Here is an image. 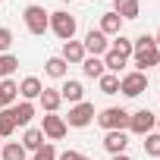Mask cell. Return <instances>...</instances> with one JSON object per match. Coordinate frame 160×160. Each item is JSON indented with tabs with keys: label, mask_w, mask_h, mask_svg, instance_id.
Instances as JSON below:
<instances>
[{
	"label": "cell",
	"mask_w": 160,
	"mask_h": 160,
	"mask_svg": "<svg viewBox=\"0 0 160 160\" xmlns=\"http://www.w3.org/2000/svg\"><path fill=\"white\" fill-rule=\"evenodd\" d=\"M132 66L138 69V72H148L151 66H160V47H157V41H154V35H138L135 41H132Z\"/></svg>",
	"instance_id": "6da1fadb"
},
{
	"label": "cell",
	"mask_w": 160,
	"mask_h": 160,
	"mask_svg": "<svg viewBox=\"0 0 160 160\" xmlns=\"http://www.w3.org/2000/svg\"><path fill=\"white\" fill-rule=\"evenodd\" d=\"M22 22H25V28H28V35H44V32H50V13L44 10V7H38V3H28L25 10H22Z\"/></svg>",
	"instance_id": "7a4b0ae2"
},
{
	"label": "cell",
	"mask_w": 160,
	"mask_h": 160,
	"mask_svg": "<svg viewBox=\"0 0 160 160\" xmlns=\"http://www.w3.org/2000/svg\"><path fill=\"white\" fill-rule=\"evenodd\" d=\"M94 119L104 132H126L129 129V110L126 107H104Z\"/></svg>",
	"instance_id": "3957f363"
},
{
	"label": "cell",
	"mask_w": 160,
	"mask_h": 160,
	"mask_svg": "<svg viewBox=\"0 0 160 160\" xmlns=\"http://www.w3.org/2000/svg\"><path fill=\"white\" fill-rule=\"evenodd\" d=\"M50 32L60 38V41H72L75 32H78V22L69 10H53L50 13Z\"/></svg>",
	"instance_id": "277c9868"
},
{
	"label": "cell",
	"mask_w": 160,
	"mask_h": 160,
	"mask_svg": "<svg viewBox=\"0 0 160 160\" xmlns=\"http://www.w3.org/2000/svg\"><path fill=\"white\" fill-rule=\"evenodd\" d=\"M119 91H122L126 98H138V94H144V91H148V72H138V69L122 72V75H119Z\"/></svg>",
	"instance_id": "5b68a950"
},
{
	"label": "cell",
	"mask_w": 160,
	"mask_h": 160,
	"mask_svg": "<svg viewBox=\"0 0 160 160\" xmlns=\"http://www.w3.org/2000/svg\"><path fill=\"white\" fill-rule=\"evenodd\" d=\"M94 104H88V101H82V104H72L69 107V116H63L66 119V126L69 129H85V126H91L94 122Z\"/></svg>",
	"instance_id": "8992f818"
},
{
	"label": "cell",
	"mask_w": 160,
	"mask_h": 160,
	"mask_svg": "<svg viewBox=\"0 0 160 160\" xmlns=\"http://www.w3.org/2000/svg\"><path fill=\"white\" fill-rule=\"evenodd\" d=\"M154 126H157V116H154L148 107L129 113V132H132V135H141V138H144L148 132H154Z\"/></svg>",
	"instance_id": "52a82bcc"
},
{
	"label": "cell",
	"mask_w": 160,
	"mask_h": 160,
	"mask_svg": "<svg viewBox=\"0 0 160 160\" xmlns=\"http://www.w3.org/2000/svg\"><path fill=\"white\" fill-rule=\"evenodd\" d=\"M41 132H44L47 141H63L66 132H69V126H66L63 116H57V113H44V119H41Z\"/></svg>",
	"instance_id": "ba28073f"
},
{
	"label": "cell",
	"mask_w": 160,
	"mask_h": 160,
	"mask_svg": "<svg viewBox=\"0 0 160 160\" xmlns=\"http://www.w3.org/2000/svg\"><path fill=\"white\" fill-rule=\"evenodd\" d=\"M82 47H85V53H88V57H104V53L110 50V38H107L104 32L91 28V32H85V41H82Z\"/></svg>",
	"instance_id": "9c48e42d"
},
{
	"label": "cell",
	"mask_w": 160,
	"mask_h": 160,
	"mask_svg": "<svg viewBox=\"0 0 160 160\" xmlns=\"http://www.w3.org/2000/svg\"><path fill=\"white\" fill-rule=\"evenodd\" d=\"M57 91H60V98H63L69 107H72V104H82V101H85V85L78 82V78H63V85H60Z\"/></svg>",
	"instance_id": "30bf717a"
},
{
	"label": "cell",
	"mask_w": 160,
	"mask_h": 160,
	"mask_svg": "<svg viewBox=\"0 0 160 160\" xmlns=\"http://www.w3.org/2000/svg\"><path fill=\"white\" fill-rule=\"evenodd\" d=\"M60 57L66 60V66H82V60L88 57L85 53V47H82V41H63V50H60Z\"/></svg>",
	"instance_id": "8fae6325"
},
{
	"label": "cell",
	"mask_w": 160,
	"mask_h": 160,
	"mask_svg": "<svg viewBox=\"0 0 160 160\" xmlns=\"http://www.w3.org/2000/svg\"><path fill=\"white\" fill-rule=\"evenodd\" d=\"M41 91H44V85H41L38 75H25L22 82H19V98H22V101H32V104H35V101L41 98Z\"/></svg>",
	"instance_id": "7c38bea8"
},
{
	"label": "cell",
	"mask_w": 160,
	"mask_h": 160,
	"mask_svg": "<svg viewBox=\"0 0 160 160\" xmlns=\"http://www.w3.org/2000/svg\"><path fill=\"white\" fill-rule=\"evenodd\" d=\"M10 113H13V119H16V129H19V126H22V129H28V126H32V119H35V104H32V101L13 104V107H10Z\"/></svg>",
	"instance_id": "4fadbf2b"
},
{
	"label": "cell",
	"mask_w": 160,
	"mask_h": 160,
	"mask_svg": "<svg viewBox=\"0 0 160 160\" xmlns=\"http://www.w3.org/2000/svg\"><path fill=\"white\" fill-rule=\"evenodd\" d=\"M126 148H129V135H126V132H107V135H104V151H107L110 157L126 154Z\"/></svg>",
	"instance_id": "5bb4252c"
},
{
	"label": "cell",
	"mask_w": 160,
	"mask_h": 160,
	"mask_svg": "<svg viewBox=\"0 0 160 160\" xmlns=\"http://www.w3.org/2000/svg\"><path fill=\"white\" fill-rule=\"evenodd\" d=\"M113 13L122 22H132V19L141 16V3H138V0H113Z\"/></svg>",
	"instance_id": "9a60e30c"
},
{
	"label": "cell",
	"mask_w": 160,
	"mask_h": 160,
	"mask_svg": "<svg viewBox=\"0 0 160 160\" xmlns=\"http://www.w3.org/2000/svg\"><path fill=\"white\" fill-rule=\"evenodd\" d=\"M19 98V82H13V78H0V110L13 107Z\"/></svg>",
	"instance_id": "2e32d148"
},
{
	"label": "cell",
	"mask_w": 160,
	"mask_h": 160,
	"mask_svg": "<svg viewBox=\"0 0 160 160\" xmlns=\"http://www.w3.org/2000/svg\"><path fill=\"white\" fill-rule=\"evenodd\" d=\"M122 25H126V22H122V19H119V16L110 10V13H104V16H101V25H98V32H104L107 38H116V35H122Z\"/></svg>",
	"instance_id": "e0dca14e"
},
{
	"label": "cell",
	"mask_w": 160,
	"mask_h": 160,
	"mask_svg": "<svg viewBox=\"0 0 160 160\" xmlns=\"http://www.w3.org/2000/svg\"><path fill=\"white\" fill-rule=\"evenodd\" d=\"M101 60H104V69L113 72V75H119V72L129 66V57H122V53H116V50H107Z\"/></svg>",
	"instance_id": "ac0fdd59"
},
{
	"label": "cell",
	"mask_w": 160,
	"mask_h": 160,
	"mask_svg": "<svg viewBox=\"0 0 160 160\" xmlns=\"http://www.w3.org/2000/svg\"><path fill=\"white\" fill-rule=\"evenodd\" d=\"M38 104H41V110H44V113H57V110H60V104H63V98H60V91H57V88H44V91H41V98H38Z\"/></svg>",
	"instance_id": "d6986e66"
},
{
	"label": "cell",
	"mask_w": 160,
	"mask_h": 160,
	"mask_svg": "<svg viewBox=\"0 0 160 160\" xmlns=\"http://www.w3.org/2000/svg\"><path fill=\"white\" fill-rule=\"evenodd\" d=\"M44 144H47L44 132H41V129H32V126H28V129H25V135H22V148L35 154V151H38V148H44Z\"/></svg>",
	"instance_id": "ffe728a7"
},
{
	"label": "cell",
	"mask_w": 160,
	"mask_h": 160,
	"mask_svg": "<svg viewBox=\"0 0 160 160\" xmlns=\"http://www.w3.org/2000/svg\"><path fill=\"white\" fill-rule=\"evenodd\" d=\"M0 157L3 160H28V151L22 148V141H7L0 148Z\"/></svg>",
	"instance_id": "44dd1931"
},
{
	"label": "cell",
	"mask_w": 160,
	"mask_h": 160,
	"mask_svg": "<svg viewBox=\"0 0 160 160\" xmlns=\"http://www.w3.org/2000/svg\"><path fill=\"white\" fill-rule=\"evenodd\" d=\"M82 72H85L88 78H101L107 69H104V60H101V57H85V60H82Z\"/></svg>",
	"instance_id": "7402d4cb"
},
{
	"label": "cell",
	"mask_w": 160,
	"mask_h": 160,
	"mask_svg": "<svg viewBox=\"0 0 160 160\" xmlns=\"http://www.w3.org/2000/svg\"><path fill=\"white\" fill-rule=\"evenodd\" d=\"M66 69H69V66H66L63 57H50V60L44 63V72H47L50 78H66Z\"/></svg>",
	"instance_id": "603a6c76"
},
{
	"label": "cell",
	"mask_w": 160,
	"mask_h": 160,
	"mask_svg": "<svg viewBox=\"0 0 160 160\" xmlns=\"http://www.w3.org/2000/svg\"><path fill=\"white\" fill-rule=\"evenodd\" d=\"M98 85H101V94H119V75L104 72V75L98 78Z\"/></svg>",
	"instance_id": "cb8c5ba5"
},
{
	"label": "cell",
	"mask_w": 160,
	"mask_h": 160,
	"mask_svg": "<svg viewBox=\"0 0 160 160\" xmlns=\"http://www.w3.org/2000/svg\"><path fill=\"white\" fill-rule=\"evenodd\" d=\"M16 69H19V57H13V53H0V78H10Z\"/></svg>",
	"instance_id": "d4e9b609"
},
{
	"label": "cell",
	"mask_w": 160,
	"mask_h": 160,
	"mask_svg": "<svg viewBox=\"0 0 160 160\" xmlns=\"http://www.w3.org/2000/svg\"><path fill=\"white\" fill-rule=\"evenodd\" d=\"M13 132H16V119H13V113L7 107V110H0V138H10Z\"/></svg>",
	"instance_id": "484cf974"
},
{
	"label": "cell",
	"mask_w": 160,
	"mask_h": 160,
	"mask_svg": "<svg viewBox=\"0 0 160 160\" xmlns=\"http://www.w3.org/2000/svg\"><path fill=\"white\" fill-rule=\"evenodd\" d=\"M110 50H116V53H122V57H132V38H126V35H116L113 41H110Z\"/></svg>",
	"instance_id": "4316f807"
},
{
	"label": "cell",
	"mask_w": 160,
	"mask_h": 160,
	"mask_svg": "<svg viewBox=\"0 0 160 160\" xmlns=\"http://www.w3.org/2000/svg\"><path fill=\"white\" fill-rule=\"evenodd\" d=\"M144 154L154 157V160L160 157V132H148L144 135Z\"/></svg>",
	"instance_id": "83f0119b"
},
{
	"label": "cell",
	"mask_w": 160,
	"mask_h": 160,
	"mask_svg": "<svg viewBox=\"0 0 160 160\" xmlns=\"http://www.w3.org/2000/svg\"><path fill=\"white\" fill-rule=\"evenodd\" d=\"M32 160H57V148H53V144L47 141L44 148H38V151L32 154Z\"/></svg>",
	"instance_id": "f1b7e54d"
},
{
	"label": "cell",
	"mask_w": 160,
	"mask_h": 160,
	"mask_svg": "<svg viewBox=\"0 0 160 160\" xmlns=\"http://www.w3.org/2000/svg\"><path fill=\"white\" fill-rule=\"evenodd\" d=\"M10 47H13V32L0 25V53H10Z\"/></svg>",
	"instance_id": "f546056e"
},
{
	"label": "cell",
	"mask_w": 160,
	"mask_h": 160,
	"mask_svg": "<svg viewBox=\"0 0 160 160\" xmlns=\"http://www.w3.org/2000/svg\"><path fill=\"white\" fill-rule=\"evenodd\" d=\"M57 160H88L82 151H63V154H57Z\"/></svg>",
	"instance_id": "4dcf8cb0"
},
{
	"label": "cell",
	"mask_w": 160,
	"mask_h": 160,
	"mask_svg": "<svg viewBox=\"0 0 160 160\" xmlns=\"http://www.w3.org/2000/svg\"><path fill=\"white\" fill-rule=\"evenodd\" d=\"M110 160H132L129 154H116V157H110Z\"/></svg>",
	"instance_id": "1f68e13d"
},
{
	"label": "cell",
	"mask_w": 160,
	"mask_h": 160,
	"mask_svg": "<svg viewBox=\"0 0 160 160\" xmlns=\"http://www.w3.org/2000/svg\"><path fill=\"white\" fill-rule=\"evenodd\" d=\"M154 132H160V116H157V126H154Z\"/></svg>",
	"instance_id": "d6a6232c"
},
{
	"label": "cell",
	"mask_w": 160,
	"mask_h": 160,
	"mask_svg": "<svg viewBox=\"0 0 160 160\" xmlns=\"http://www.w3.org/2000/svg\"><path fill=\"white\" fill-rule=\"evenodd\" d=\"M154 41H157V47H160V32H157V35H154Z\"/></svg>",
	"instance_id": "836d02e7"
},
{
	"label": "cell",
	"mask_w": 160,
	"mask_h": 160,
	"mask_svg": "<svg viewBox=\"0 0 160 160\" xmlns=\"http://www.w3.org/2000/svg\"><path fill=\"white\" fill-rule=\"evenodd\" d=\"M0 148H3V138H0Z\"/></svg>",
	"instance_id": "e575fe53"
},
{
	"label": "cell",
	"mask_w": 160,
	"mask_h": 160,
	"mask_svg": "<svg viewBox=\"0 0 160 160\" xmlns=\"http://www.w3.org/2000/svg\"><path fill=\"white\" fill-rule=\"evenodd\" d=\"M0 3H3V0H0Z\"/></svg>",
	"instance_id": "d590c367"
},
{
	"label": "cell",
	"mask_w": 160,
	"mask_h": 160,
	"mask_svg": "<svg viewBox=\"0 0 160 160\" xmlns=\"http://www.w3.org/2000/svg\"><path fill=\"white\" fill-rule=\"evenodd\" d=\"M157 69H160V66H157Z\"/></svg>",
	"instance_id": "8d00e7d4"
},
{
	"label": "cell",
	"mask_w": 160,
	"mask_h": 160,
	"mask_svg": "<svg viewBox=\"0 0 160 160\" xmlns=\"http://www.w3.org/2000/svg\"><path fill=\"white\" fill-rule=\"evenodd\" d=\"M157 160H160V157H157Z\"/></svg>",
	"instance_id": "74e56055"
}]
</instances>
